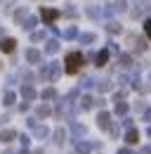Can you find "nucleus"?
Returning a JSON list of instances; mask_svg holds the SVG:
<instances>
[{"mask_svg": "<svg viewBox=\"0 0 151 154\" xmlns=\"http://www.w3.org/2000/svg\"><path fill=\"white\" fill-rule=\"evenodd\" d=\"M80 64H83V55L80 52H69L66 55V71L69 74H76L80 69Z\"/></svg>", "mask_w": 151, "mask_h": 154, "instance_id": "nucleus-1", "label": "nucleus"}, {"mask_svg": "<svg viewBox=\"0 0 151 154\" xmlns=\"http://www.w3.org/2000/svg\"><path fill=\"white\" fill-rule=\"evenodd\" d=\"M14 48H17V40L14 38H2L0 40V50L2 52H14Z\"/></svg>", "mask_w": 151, "mask_h": 154, "instance_id": "nucleus-2", "label": "nucleus"}, {"mask_svg": "<svg viewBox=\"0 0 151 154\" xmlns=\"http://www.w3.org/2000/svg\"><path fill=\"white\" fill-rule=\"evenodd\" d=\"M43 76H45V78H57V76H59V66H57L55 62H52L50 66H45V71H43Z\"/></svg>", "mask_w": 151, "mask_h": 154, "instance_id": "nucleus-3", "label": "nucleus"}, {"mask_svg": "<svg viewBox=\"0 0 151 154\" xmlns=\"http://www.w3.org/2000/svg\"><path fill=\"white\" fill-rule=\"evenodd\" d=\"M57 17H59V12H57V10H50V7H45V10H43V19L47 21V24H52Z\"/></svg>", "mask_w": 151, "mask_h": 154, "instance_id": "nucleus-4", "label": "nucleus"}, {"mask_svg": "<svg viewBox=\"0 0 151 154\" xmlns=\"http://www.w3.org/2000/svg\"><path fill=\"white\" fill-rule=\"evenodd\" d=\"M97 121H99V126H102V128H109V126H111V114H109V112H102Z\"/></svg>", "mask_w": 151, "mask_h": 154, "instance_id": "nucleus-5", "label": "nucleus"}, {"mask_svg": "<svg viewBox=\"0 0 151 154\" xmlns=\"http://www.w3.org/2000/svg\"><path fill=\"white\" fill-rule=\"evenodd\" d=\"M92 147H94V145H90V142H76V152H78V154H87Z\"/></svg>", "mask_w": 151, "mask_h": 154, "instance_id": "nucleus-6", "label": "nucleus"}, {"mask_svg": "<svg viewBox=\"0 0 151 154\" xmlns=\"http://www.w3.org/2000/svg\"><path fill=\"white\" fill-rule=\"evenodd\" d=\"M125 140H128V145H135V142L139 140V133H137L135 128H130V131L125 133Z\"/></svg>", "mask_w": 151, "mask_h": 154, "instance_id": "nucleus-7", "label": "nucleus"}, {"mask_svg": "<svg viewBox=\"0 0 151 154\" xmlns=\"http://www.w3.org/2000/svg\"><path fill=\"white\" fill-rule=\"evenodd\" d=\"M14 137H17L14 131H0V140H2V142H12Z\"/></svg>", "mask_w": 151, "mask_h": 154, "instance_id": "nucleus-8", "label": "nucleus"}, {"mask_svg": "<svg viewBox=\"0 0 151 154\" xmlns=\"http://www.w3.org/2000/svg\"><path fill=\"white\" fill-rule=\"evenodd\" d=\"M21 95L26 97V100H36V90H33L31 85H24V88H21Z\"/></svg>", "mask_w": 151, "mask_h": 154, "instance_id": "nucleus-9", "label": "nucleus"}, {"mask_svg": "<svg viewBox=\"0 0 151 154\" xmlns=\"http://www.w3.org/2000/svg\"><path fill=\"white\" fill-rule=\"evenodd\" d=\"M26 59H28L31 64H36V62H40V52H38V50H28V52H26Z\"/></svg>", "mask_w": 151, "mask_h": 154, "instance_id": "nucleus-10", "label": "nucleus"}, {"mask_svg": "<svg viewBox=\"0 0 151 154\" xmlns=\"http://www.w3.org/2000/svg\"><path fill=\"white\" fill-rule=\"evenodd\" d=\"M31 128H33V135H36V137H45V135H47V128H45V126H31Z\"/></svg>", "mask_w": 151, "mask_h": 154, "instance_id": "nucleus-11", "label": "nucleus"}, {"mask_svg": "<svg viewBox=\"0 0 151 154\" xmlns=\"http://www.w3.org/2000/svg\"><path fill=\"white\" fill-rule=\"evenodd\" d=\"M106 59H109V50H102V52L97 55V64H99V66H104V64H106Z\"/></svg>", "mask_w": 151, "mask_h": 154, "instance_id": "nucleus-12", "label": "nucleus"}, {"mask_svg": "<svg viewBox=\"0 0 151 154\" xmlns=\"http://www.w3.org/2000/svg\"><path fill=\"white\" fill-rule=\"evenodd\" d=\"M57 50H59L57 40H50V43H47V48H45V52H47V55H52V52H57Z\"/></svg>", "mask_w": 151, "mask_h": 154, "instance_id": "nucleus-13", "label": "nucleus"}, {"mask_svg": "<svg viewBox=\"0 0 151 154\" xmlns=\"http://www.w3.org/2000/svg\"><path fill=\"white\" fill-rule=\"evenodd\" d=\"M116 114H128V104H125V102H118V104H116Z\"/></svg>", "mask_w": 151, "mask_h": 154, "instance_id": "nucleus-14", "label": "nucleus"}, {"mask_svg": "<svg viewBox=\"0 0 151 154\" xmlns=\"http://www.w3.org/2000/svg\"><path fill=\"white\" fill-rule=\"evenodd\" d=\"M14 100H17V95H14L12 90H10V93H5V104H7V107H10V104H14Z\"/></svg>", "mask_w": 151, "mask_h": 154, "instance_id": "nucleus-15", "label": "nucleus"}, {"mask_svg": "<svg viewBox=\"0 0 151 154\" xmlns=\"http://www.w3.org/2000/svg\"><path fill=\"white\" fill-rule=\"evenodd\" d=\"M36 24H38L36 17H28V19H26V24H24V29H26V31H31V29H33Z\"/></svg>", "mask_w": 151, "mask_h": 154, "instance_id": "nucleus-16", "label": "nucleus"}, {"mask_svg": "<svg viewBox=\"0 0 151 154\" xmlns=\"http://www.w3.org/2000/svg\"><path fill=\"white\" fill-rule=\"evenodd\" d=\"M57 93L52 90V88H47V90H43V100H55Z\"/></svg>", "mask_w": 151, "mask_h": 154, "instance_id": "nucleus-17", "label": "nucleus"}, {"mask_svg": "<svg viewBox=\"0 0 151 154\" xmlns=\"http://www.w3.org/2000/svg\"><path fill=\"white\" fill-rule=\"evenodd\" d=\"M64 36H66V38H76V36H78V29H76V26L66 29V31H64Z\"/></svg>", "mask_w": 151, "mask_h": 154, "instance_id": "nucleus-18", "label": "nucleus"}, {"mask_svg": "<svg viewBox=\"0 0 151 154\" xmlns=\"http://www.w3.org/2000/svg\"><path fill=\"white\" fill-rule=\"evenodd\" d=\"M55 142H57V145L64 142V131H57V133H55Z\"/></svg>", "mask_w": 151, "mask_h": 154, "instance_id": "nucleus-19", "label": "nucleus"}, {"mask_svg": "<svg viewBox=\"0 0 151 154\" xmlns=\"http://www.w3.org/2000/svg\"><path fill=\"white\" fill-rule=\"evenodd\" d=\"M92 107V97H83V109H90Z\"/></svg>", "mask_w": 151, "mask_h": 154, "instance_id": "nucleus-20", "label": "nucleus"}, {"mask_svg": "<svg viewBox=\"0 0 151 154\" xmlns=\"http://www.w3.org/2000/svg\"><path fill=\"white\" fill-rule=\"evenodd\" d=\"M38 114H40V116H47V114H50V107H38Z\"/></svg>", "mask_w": 151, "mask_h": 154, "instance_id": "nucleus-21", "label": "nucleus"}, {"mask_svg": "<svg viewBox=\"0 0 151 154\" xmlns=\"http://www.w3.org/2000/svg\"><path fill=\"white\" fill-rule=\"evenodd\" d=\"M144 31H147V36L151 38V19H147V24H144Z\"/></svg>", "mask_w": 151, "mask_h": 154, "instance_id": "nucleus-22", "label": "nucleus"}, {"mask_svg": "<svg viewBox=\"0 0 151 154\" xmlns=\"http://www.w3.org/2000/svg\"><path fill=\"white\" fill-rule=\"evenodd\" d=\"M109 31H111V33H118V31H120V26H118V24H109Z\"/></svg>", "mask_w": 151, "mask_h": 154, "instance_id": "nucleus-23", "label": "nucleus"}, {"mask_svg": "<svg viewBox=\"0 0 151 154\" xmlns=\"http://www.w3.org/2000/svg\"><path fill=\"white\" fill-rule=\"evenodd\" d=\"M73 133H78V135H83V133H85V128H83V126H78V123H76V126H73Z\"/></svg>", "mask_w": 151, "mask_h": 154, "instance_id": "nucleus-24", "label": "nucleus"}, {"mask_svg": "<svg viewBox=\"0 0 151 154\" xmlns=\"http://www.w3.org/2000/svg\"><path fill=\"white\" fill-rule=\"evenodd\" d=\"M92 38H94L92 33H85V36H80V40H83V43H90V40H92Z\"/></svg>", "mask_w": 151, "mask_h": 154, "instance_id": "nucleus-25", "label": "nucleus"}, {"mask_svg": "<svg viewBox=\"0 0 151 154\" xmlns=\"http://www.w3.org/2000/svg\"><path fill=\"white\" fill-rule=\"evenodd\" d=\"M144 119H149V121H151V109H147V114H144Z\"/></svg>", "mask_w": 151, "mask_h": 154, "instance_id": "nucleus-26", "label": "nucleus"}, {"mask_svg": "<svg viewBox=\"0 0 151 154\" xmlns=\"http://www.w3.org/2000/svg\"><path fill=\"white\" fill-rule=\"evenodd\" d=\"M118 154H130V152H128V149H120V152H118Z\"/></svg>", "mask_w": 151, "mask_h": 154, "instance_id": "nucleus-27", "label": "nucleus"}, {"mask_svg": "<svg viewBox=\"0 0 151 154\" xmlns=\"http://www.w3.org/2000/svg\"><path fill=\"white\" fill-rule=\"evenodd\" d=\"M147 133H149V137H151V126H149V131H147Z\"/></svg>", "mask_w": 151, "mask_h": 154, "instance_id": "nucleus-28", "label": "nucleus"}]
</instances>
